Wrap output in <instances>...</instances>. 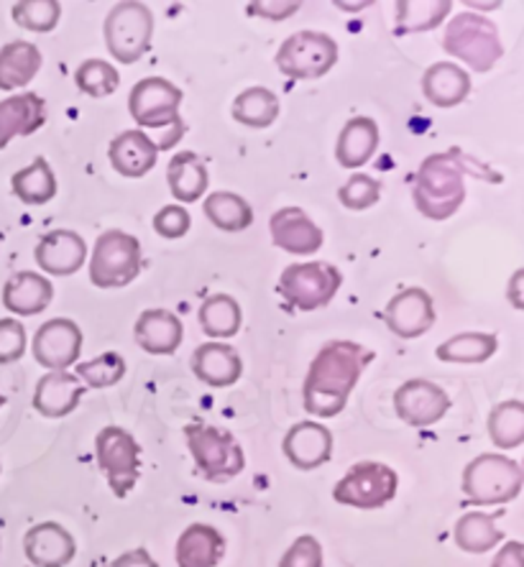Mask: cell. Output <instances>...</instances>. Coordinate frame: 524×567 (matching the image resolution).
<instances>
[{"label":"cell","instance_id":"obj_33","mask_svg":"<svg viewBox=\"0 0 524 567\" xmlns=\"http://www.w3.org/2000/svg\"><path fill=\"white\" fill-rule=\"evenodd\" d=\"M13 195L23 205H47L56 197V177L44 156H37L27 169L16 172L11 177Z\"/></svg>","mask_w":524,"mask_h":567},{"label":"cell","instance_id":"obj_19","mask_svg":"<svg viewBox=\"0 0 524 567\" xmlns=\"http://www.w3.org/2000/svg\"><path fill=\"white\" fill-rule=\"evenodd\" d=\"M23 553L33 567H66L78 555V545L62 524L44 522L27 532Z\"/></svg>","mask_w":524,"mask_h":567},{"label":"cell","instance_id":"obj_8","mask_svg":"<svg viewBox=\"0 0 524 567\" xmlns=\"http://www.w3.org/2000/svg\"><path fill=\"white\" fill-rule=\"evenodd\" d=\"M141 274V244L138 238L123 230H105L95 240L90 258V281L97 289H121Z\"/></svg>","mask_w":524,"mask_h":567},{"label":"cell","instance_id":"obj_9","mask_svg":"<svg viewBox=\"0 0 524 567\" xmlns=\"http://www.w3.org/2000/svg\"><path fill=\"white\" fill-rule=\"evenodd\" d=\"M340 284H343V274L336 266L326 261H307L287 266L281 271L277 289L295 310L312 312L332 302Z\"/></svg>","mask_w":524,"mask_h":567},{"label":"cell","instance_id":"obj_34","mask_svg":"<svg viewBox=\"0 0 524 567\" xmlns=\"http://www.w3.org/2000/svg\"><path fill=\"white\" fill-rule=\"evenodd\" d=\"M205 218L218 230L240 233L254 223V210L236 192H213L203 205Z\"/></svg>","mask_w":524,"mask_h":567},{"label":"cell","instance_id":"obj_22","mask_svg":"<svg viewBox=\"0 0 524 567\" xmlns=\"http://www.w3.org/2000/svg\"><path fill=\"white\" fill-rule=\"evenodd\" d=\"M193 373L213 389L233 386L244 373V361L238 350L228 343H203L193 353Z\"/></svg>","mask_w":524,"mask_h":567},{"label":"cell","instance_id":"obj_26","mask_svg":"<svg viewBox=\"0 0 524 567\" xmlns=\"http://www.w3.org/2000/svg\"><path fill=\"white\" fill-rule=\"evenodd\" d=\"M226 555V537L210 524H189L174 547L179 567H218Z\"/></svg>","mask_w":524,"mask_h":567},{"label":"cell","instance_id":"obj_1","mask_svg":"<svg viewBox=\"0 0 524 567\" xmlns=\"http://www.w3.org/2000/svg\"><path fill=\"white\" fill-rule=\"evenodd\" d=\"M371 361L373 350L353 340H330L328 346H322L305 377V410L320 420L338 416L346 410L348 396Z\"/></svg>","mask_w":524,"mask_h":567},{"label":"cell","instance_id":"obj_24","mask_svg":"<svg viewBox=\"0 0 524 567\" xmlns=\"http://www.w3.org/2000/svg\"><path fill=\"white\" fill-rule=\"evenodd\" d=\"M54 284L37 271H19L6 281L3 307L19 317L41 315L52 305Z\"/></svg>","mask_w":524,"mask_h":567},{"label":"cell","instance_id":"obj_38","mask_svg":"<svg viewBox=\"0 0 524 567\" xmlns=\"http://www.w3.org/2000/svg\"><path fill=\"white\" fill-rule=\"evenodd\" d=\"M489 437L496 447L514 450L524 442V404L520 399H510V402L496 404L492 414H489Z\"/></svg>","mask_w":524,"mask_h":567},{"label":"cell","instance_id":"obj_16","mask_svg":"<svg viewBox=\"0 0 524 567\" xmlns=\"http://www.w3.org/2000/svg\"><path fill=\"white\" fill-rule=\"evenodd\" d=\"M269 230L274 246L292 256H312L326 244L322 228L302 207H281L271 215Z\"/></svg>","mask_w":524,"mask_h":567},{"label":"cell","instance_id":"obj_5","mask_svg":"<svg viewBox=\"0 0 524 567\" xmlns=\"http://www.w3.org/2000/svg\"><path fill=\"white\" fill-rule=\"evenodd\" d=\"M463 496L476 506L510 504L522 494V468L512 457L486 453L463 471Z\"/></svg>","mask_w":524,"mask_h":567},{"label":"cell","instance_id":"obj_27","mask_svg":"<svg viewBox=\"0 0 524 567\" xmlns=\"http://www.w3.org/2000/svg\"><path fill=\"white\" fill-rule=\"evenodd\" d=\"M422 93L438 107H455L471 95V78L461 64L438 62L422 74Z\"/></svg>","mask_w":524,"mask_h":567},{"label":"cell","instance_id":"obj_41","mask_svg":"<svg viewBox=\"0 0 524 567\" xmlns=\"http://www.w3.org/2000/svg\"><path fill=\"white\" fill-rule=\"evenodd\" d=\"M11 16L21 29L49 33L56 29V23L62 19V6L56 0H21V3L13 6Z\"/></svg>","mask_w":524,"mask_h":567},{"label":"cell","instance_id":"obj_42","mask_svg":"<svg viewBox=\"0 0 524 567\" xmlns=\"http://www.w3.org/2000/svg\"><path fill=\"white\" fill-rule=\"evenodd\" d=\"M381 189H384V185H381L379 179L369 177V174H353V177L338 189V203L348 207V210H369V207L379 203Z\"/></svg>","mask_w":524,"mask_h":567},{"label":"cell","instance_id":"obj_23","mask_svg":"<svg viewBox=\"0 0 524 567\" xmlns=\"http://www.w3.org/2000/svg\"><path fill=\"white\" fill-rule=\"evenodd\" d=\"M47 123V103L37 93L0 100V148L13 138L31 136Z\"/></svg>","mask_w":524,"mask_h":567},{"label":"cell","instance_id":"obj_6","mask_svg":"<svg viewBox=\"0 0 524 567\" xmlns=\"http://www.w3.org/2000/svg\"><path fill=\"white\" fill-rule=\"evenodd\" d=\"M187 447L195 457L197 473L210 483H228L246 468L244 447L228 430L213 427L205 422H193L185 427Z\"/></svg>","mask_w":524,"mask_h":567},{"label":"cell","instance_id":"obj_43","mask_svg":"<svg viewBox=\"0 0 524 567\" xmlns=\"http://www.w3.org/2000/svg\"><path fill=\"white\" fill-rule=\"evenodd\" d=\"M279 567H326V557H322V545L312 535H302L292 542L281 557Z\"/></svg>","mask_w":524,"mask_h":567},{"label":"cell","instance_id":"obj_10","mask_svg":"<svg viewBox=\"0 0 524 567\" xmlns=\"http://www.w3.org/2000/svg\"><path fill=\"white\" fill-rule=\"evenodd\" d=\"M338 44L322 31H297L279 47L274 64L289 80H318L336 66Z\"/></svg>","mask_w":524,"mask_h":567},{"label":"cell","instance_id":"obj_12","mask_svg":"<svg viewBox=\"0 0 524 567\" xmlns=\"http://www.w3.org/2000/svg\"><path fill=\"white\" fill-rule=\"evenodd\" d=\"M97 465L107 475L113 496L126 498L141 473V447L136 437L123 427H103L95 437Z\"/></svg>","mask_w":524,"mask_h":567},{"label":"cell","instance_id":"obj_25","mask_svg":"<svg viewBox=\"0 0 524 567\" xmlns=\"http://www.w3.org/2000/svg\"><path fill=\"white\" fill-rule=\"evenodd\" d=\"M133 336L146 353L172 355L177 353L182 338H185V328H182L179 317L169 310H146L133 324Z\"/></svg>","mask_w":524,"mask_h":567},{"label":"cell","instance_id":"obj_46","mask_svg":"<svg viewBox=\"0 0 524 567\" xmlns=\"http://www.w3.org/2000/svg\"><path fill=\"white\" fill-rule=\"evenodd\" d=\"M299 11V3H279V0H266V3H251L248 6V13L261 16V19H271V21H285L289 16H295Z\"/></svg>","mask_w":524,"mask_h":567},{"label":"cell","instance_id":"obj_35","mask_svg":"<svg viewBox=\"0 0 524 567\" xmlns=\"http://www.w3.org/2000/svg\"><path fill=\"white\" fill-rule=\"evenodd\" d=\"M233 118L248 128H269L279 118V97L269 87H248L233 100Z\"/></svg>","mask_w":524,"mask_h":567},{"label":"cell","instance_id":"obj_31","mask_svg":"<svg viewBox=\"0 0 524 567\" xmlns=\"http://www.w3.org/2000/svg\"><path fill=\"white\" fill-rule=\"evenodd\" d=\"M499 514H484V512H469L463 514L459 524H455V545L463 553L471 555H486L489 549H494L499 542H504V532L496 527Z\"/></svg>","mask_w":524,"mask_h":567},{"label":"cell","instance_id":"obj_18","mask_svg":"<svg viewBox=\"0 0 524 567\" xmlns=\"http://www.w3.org/2000/svg\"><path fill=\"white\" fill-rule=\"evenodd\" d=\"M281 450L297 471H315L332 457V432L318 422H297L285 435Z\"/></svg>","mask_w":524,"mask_h":567},{"label":"cell","instance_id":"obj_37","mask_svg":"<svg viewBox=\"0 0 524 567\" xmlns=\"http://www.w3.org/2000/svg\"><path fill=\"white\" fill-rule=\"evenodd\" d=\"M499 340L492 332H461L438 346L435 355L443 363H486L496 353Z\"/></svg>","mask_w":524,"mask_h":567},{"label":"cell","instance_id":"obj_3","mask_svg":"<svg viewBox=\"0 0 524 567\" xmlns=\"http://www.w3.org/2000/svg\"><path fill=\"white\" fill-rule=\"evenodd\" d=\"M182 90L164 78H146L133 85L129 95V113L141 128L164 131L156 141L160 152H169L185 133V123L179 118Z\"/></svg>","mask_w":524,"mask_h":567},{"label":"cell","instance_id":"obj_14","mask_svg":"<svg viewBox=\"0 0 524 567\" xmlns=\"http://www.w3.org/2000/svg\"><path fill=\"white\" fill-rule=\"evenodd\" d=\"M31 350L37 363L44 365V369L66 371L80 361L82 330L78 328V322L66 320V317H54V320L44 322L37 330Z\"/></svg>","mask_w":524,"mask_h":567},{"label":"cell","instance_id":"obj_2","mask_svg":"<svg viewBox=\"0 0 524 567\" xmlns=\"http://www.w3.org/2000/svg\"><path fill=\"white\" fill-rule=\"evenodd\" d=\"M465 162L451 154H432L420 164L412 197L428 220H448L465 203Z\"/></svg>","mask_w":524,"mask_h":567},{"label":"cell","instance_id":"obj_45","mask_svg":"<svg viewBox=\"0 0 524 567\" xmlns=\"http://www.w3.org/2000/svg\"><path fill=\"white\" fill-rule=\"evenodd\" d=\"M189 225H193V220H189V213L182 205H166L154 215V230L166 240L187 236Z\"/></svg>","mask_w":524,"mask_h":567},{"label":"cell","instance_id":"obj_4","mask_svg":"<svg viewBox=\"0 0 524 567\" xmlns=\"http://www.w3.org/2000/svg\"><path fill=\"white\" fill-rule=\"evenodd\" d=\"M443 49L455 60L471 66L473 72H489L504 56V44L499 29L486 16L463 11L453 16L445 29Z\"/></svg>","mask_w":524,"mask_h":567},{"label":"cell","instance_id":"obj_44","mask_svg":"<svg viewBox=\"0 0 524 567\" xmlns=\"http://www.w3.org/2000/svg\"><path fill=\"white\" fill-rule=\"evenodd\" d=\"M23 353H27V328L6 317L0 320V365L16 363Z\"/></svg>","mask_w":524,"mask_h":567},{"label":"cell","instance_id":"obj_17","mask_svg":"<svg viewBox=\"0 0 524 567\" xmlns=\"http://www.w3.org/2000/svg\"><path fill=\"white\" fill-rule=\"evenodd\" d=\"M39 269L52 274V277H72L88 261V246L80 233L74 230H52L33 248Z\"/></svg>","mask_w":524,"mask_h":567},{"label":"cell","instance_id":"obj_13","mask_svg":"<svg viewBox=\"0 0 524 567\" xmlns=\"http://www.w3.org/2000/svg\"><path fill=\"white\" fill-rule=\"evenodd\" d=\"M397 416L410 427H432L451 410L445 389L428 379H412L394 391Z\"/></svg>","mask_w":524,"mask_h":567},{"label":"cell","instance_id":"obj_29","mask_svg":"<svg viewBox=\"0 0 524 567\" xmlns=\"http://www.w3.org/2000/svg\"><path fill=\"white\" fill-rule=\"evenodd\" d=\"M166 182H169V192L179 203H197L207 192L210 177H207V166L203 158L193 152H179L172 156L169 166H166Z\"/></svg>","mask_w":524,"mask_h":567},{"label":"cell","instance_id":"obj_15","mask_svg":"<svg viewBox=\"0 0 524 567\" xmlns=\"http://www.w3.org/2000/svg\"><path fill=\"white\" fill-rule=\"evenodd\" d=\"M384 322L394 336L404 340H414L435 324V305H432L430 291L422 287L402 289L392 297L384 310Z\"/></svg>","mask_w":524,"mask_h":567},{"label":"cell","instance_id":"obj_11","mask_svg":"<svg viewBox=\"0 0 524 567\" xmlns=\"http://www.w3.org/2000/svg\"><path fill=\"white\" fill-rule=\"evenodd\" d=\"M397 488L399 475L394 468L377 461H361L336 483L332 498L353 508H381L397 496Z\"/></svg>","mask_w":524,"mask_h":567},{"label":"cell","instance_id":"obj_7","mask_svg":"<svg viewBox=\"0 0 524 567\" xmlns=\"http://www.w3.org/2000/svg\"><path fill=\"white\" fill-rule=\"evenodd\" d=\"M105 44L121 64H133L152 49L154 16L144 3L126 0L111 8L105 19Z\"/></svg>","mask_w":524,"mask_h":567},{"label":"cell","instance_id":"obj_39","mask_svg":"<svg viewBox=\"0 0 524 567\" xmlns=\"http://www.w3.org/2000/svg\"><path fill=\"white\" fill-rule=\"evenodd\" d=\"M74 85L88 97H111L121 85V74L111 62L85 60L74 72Z\"/></svg>","mask_w":524,"mask_h":567},{"label":"cell","instance_id":"obj_47","mask_svg":"<svg viewBox=\"0 0 524 567\" xmlns=\"http://www.w3.org/2000/svg\"><path fill=\"white\" fill-rule=\"evenodd\" d=\"M492 567H524L522 542H506V545L496 553Z\"/></svg>","mask_w":524,"mask_h":567},{"label":"cell","instance_id":"obj_30","mask_svg":"<svg viewBox=\"0 0 524 567\" xmlns=\"http://www.w3.org/2000/svg\"><path fill=\"white\" fill-rule=\"evenodd\" d=\"M41 70V52L31 41H11L0 49V90L27 87Z\"/></svg>","mask_w":524,"mask_h":567},{"label":"cell","instance_id":"obj_49","mask_svg":"<svg viewBox=\"0 0 524 567\" xmlns=\"http://www.w3.org/2000/svg\"><path fill=\"white\" fill-rule=\"evenodd\" d=\"M6 404V396L3 394H0V406H3Z\"/></svg>","mask_w":524,"mask_h":567},{"label":"cell","instance_id":"obj_36","mask_svg":"<svg viewBox=\"0 0 524 567\" xmlns=\"http://www.w3.org/2000/svg\"><path fill=\"white\" fill-rule=\"evenodd\" d=\"M451 0H399L397 3V33L430 31L451 13Z\"/></svg>","mask_w":524,"mask_h":567},{"label":"cell","instance_id":"obj_32","mask_svg":"<svg viewBox=\"0 0 524 567\" xmlns=\"http://www.w3.org/2000/svg\"><path fill=\"white\" fill-rule=\"evenodd\" d=\"M197 320L207 338L228 340L233 336H238L240 322H244V312H240V305L230 295H213L199 305Z\"/></svg>","mask_w":524,"mask_h":567},{"label":"cell","instance_id":"obj_28","mask_svg":"<svg viewBox=\"0 0 524 567\" xmlns=\"http://www.w3.org/2000/svg\"><path fill=\"white\" fill-rule=\"evenodd\" d=\"M379 148V123L373 118H351L340 131L338 146H336V158L340 166L346 169H359L366 162H371V156L377 154Z\"/></svg>","mask_w":524,"mask_h":567},{"label":"cell","instance_id":"obj_21","mask_svg":"<svg viewBox=\"0 0 524 567\" xmlns=\"http://www.w3.org/2000/svg\"><path fill=\"white\" fill-rule=\"evenodd\" d=\"M107 158H111V166L121 177L141 179L156 166L160 148L154 146V141L144 131H123L111 141Z\"/></svg>","mask_w":524,"mask_h":567},{"label":"cell","instance_id":"obj_20","mask_svg":"<svg viewBox=\"0 0 524 567\" xmlns=\"http://www.w3.org/2000/svg\"><path fill=\"white\" fill-rule=\"evenodd\" d=\"M85 394V383H82L70 371H49L41 377L33 391V410L49 420H62L80 406V399Z\"/></svg>","mask_w":524,"mask_h":567},{"label":"cell","instance_id":"obj_48","mask_svg":"<svg viewBox=\"0 0 524 567\" xmlns=\"http://www.w3.org/2000/svg\"><path fill=\"white\" fill-rule=\"evenodd\" d=\"M107 567H160V565L154 563V557L148 555V549L136 547L131 549V553H123L121 557H115Z\"/></svg>","mask_w":524,"mask_h":567},{"label":"cell","instance_id":"obj_40","mask_svg":"<svg viewBox=\"0 0 524 567\" xmlns=\"http://www.w3.org/2000/svg\"><path fill=\"white\" fill-rule=\"evenodd\" d=\"M78 365V377L85 386L90 389H107V386H115L123 377H126V358L121 353H103L93 358V361H85V363H74Z\"/></svg>","mask_w":524,"mask_h":567}]
</instances>
